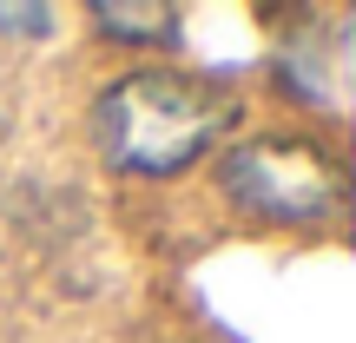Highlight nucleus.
<instances>
[{
  "label": "nucleus",
  "mask_w": 356,
  "mask_h": 343,
  "mask_svg": "<svg viewBox=\"0 0 356 343\" xmlns=\"http://www.w3.org/2000/svg\"><path fill=\"white\" fill-rule=\"evenodd\" d=\"M244 119V99L225 79L178 73V66H132L106 79L92 99V139L106 166L132 178H178Z\"/></svg>",
  "instance_id": "1"
},
{
  "label": "nucleus",
  "mask_w": 356,
  "mask_h": 343,
  "mask_svg": "<svg viewBox=\"0 0 356 343\" xmlns=\"http://www.w3.org/2000/svg\"><path fill=\"white\" fill-rule=\"evenodd\" d=\"M218 191L257 225L317 231L343 212V166L310 132H244L218 159Z\"/></svg>",
  "instance_id": "2"
},
{
  "label": "nucleus",
  "mask_w": 356,
  "mask_h": 343,
  "mask_svg": "<svg viewBox=\"0 0 356 343\" xmlns=\"http://www.w3.org/2000/svg\"><path fill=\"white\" fill-rule=\"evenodd\" d=\"M92 26L106 40H119V47H178L185 40V13L165 7V0H145V7H132V0H92Z\"/></svg>",
  "instance_id": "3"
},
{
  "label": "nucleus",
  "mask_w": 356,
  "mask_h": 343,
  "mask_svg": "<svg viewBox=\"0 0 356 343\" xmlns=\"http://www.w3.org/2000/svg\"><path fill=\"white\" fill-rule=\"evenodd\" d=\"M0 33L7 40H47L53 33V7H7L0 0Z\"/></svg>",
  "instance_id": "4"
},
{
  "label": "nucleus",
  "mask_w": 356,
  "mask_h": 343,
  "mask_svg": "<svg viewBox=\"0 0 356 343\" xmlns=\"http://www.w3.org/2000/svg\"><path fill=\"white\" fill-rule=\"evenodd\" d=\"M0 132H7V119H0Z\"/></svg>",
  "instance_id": "5"
}]
</instances>
